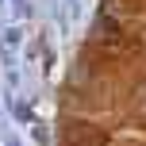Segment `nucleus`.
I'll return each mask as SVG.
<instances>
[{
    "label": "nucleus",
    "instance_id": "1",
    "mask_svg": "<svg viewBox=\"0 0 146 146\" xmlns=\"http://www.w3.org/2000/svg\"><path fill=\"white\" fill-rule=\"evenodd\" d=\"M66 139H69V146H104V135L96 131V127H85V123L69 127Z\"/></svg>",
    "mask_w": 146,
    "mask_h": 146
}]
</instances>
